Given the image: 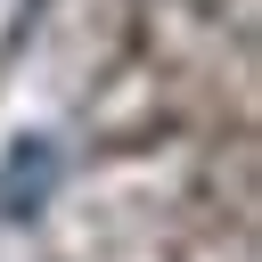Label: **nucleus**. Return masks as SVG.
Instances as JSON below:
<instances>
[{
	"label": "nucleus",
	"instance_id": "f257e3e1",
	"mask_svg": "<svg viewBox=\"0 0 262 262\" xmlns=\"http://www.w3.org/2000/svg\"><path fill=\"white\" fill-rule=\"evenodd\" d=\"M57 172H66L57 139L49 131H16V147L0 156V221H33L49 205V188H57Z\"/></svg>",
	"mask_w": 262,
	"mask_h": 262
},
{
	"label": "nucleus",
	"instance_id": "f03ea898",
	"mask_svg": "<svg viewBox=\"0 0 262 262\" xmlns=\"http://www.w3.org/2000/svg\"><path fill=\"white\" fill-rule=\"evenodd\" d=\"M41 33V0H0V66Z\"/></svg>",
	"mask_w": 262,
	"mask_h": 262
}]
</instances>
